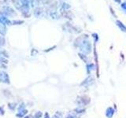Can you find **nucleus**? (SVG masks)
I'll return each instance as SVG.
<instances>
[{"label": "nucleus", "mask_w": 126, "mask_h": 118, "mask_svg": "<svg viewBox=\"0 0 126 118\" xmlns=\"http://www.w3.org/2000/svg\"><path fill=\"white\" fill-rule=\"evenodd\" d=\"M3 14L7 17H14L17 15V13L16 11L15 8H13L12 6H10L9 5H4L2 6L1 10H0Z\"/></svg>", "instance_id": "f257e3e1"}, {"label": "nucleus", "mask_w": 126, "mask_h": 118, "mask_svg": "<svg viewBox=\"0 0 126 118\" xmlns=\"http://www.w3.org/2000/svg\"><path fill=\"white\" fill-rule=\"evenodd\" d=\"M0 22L6 25V27L12 25V21H10L9 17L5 16L1 11H0Z\"/></svg>", "instance_id": "f03ea898"}, {"label": "nucleus", "mask_w": 126, "mask_h": 118, "mask_svg": "<svg viewBox=\"0 0 126 118\" xmlns=\"http://www.w3.org/2000/svg\"><path fill=\"white\" fill-rule=\"evenodd\" d=\"M0 82L3 84H10V77L8 76V74L6 72H3V71H1L0 72Z\"/></svg>", "instance_id": "7ed1b4c3"}, {"label": "nucleus", "mask_w": 126, "mask_h": 118, "mask_svg": "<svg viewBox=\"0 0 126 118\" xmlns=\"http://www.w3.org/2000/svg\"><path fill=\"white\" fill-rule=\"evenodd\" d=\"M43 13H44L43 9L42 8V7H40V6H37V7H36V8H34V10H33V14L36 17H42Z\"/></svg>", "instance_id": "20e7f679"}, {"label": "nucleus", "mask_w": 126, "mask_h": 118, "mask_svg": "<svg viewBox=\"0 0 126 118\" xmlns=\"http://www.w3.org/2000/svg\"><path fill=\"white\" fill-rule=\"evenodd\" d=\"M11 2L13 3V7L19 11V10L21 8V6H23V2H24V0H10Z\"/></svg>", "instance_id": "39448f33"}, {"label": "nucleus", "mask_w": 126, "mask_h": 118, "mask_svg": "<svg viewBox=\"0 0 126 118\" xmlns=\"http://www.w3.org/2000/svg\"><path fill=\"white\" fill-rule=\"evenodd\" d=\"M8 63V60L6 58H0V69H6L7 65L6 64Z\"/></svg>", "instance_id": "423d86ee"}, {"label": "nucleus", "mask_w": 126, "mask_h": 118, "mask_svg": "<svg viewBox=\"0 0 126 118\" xmlns=\"http://www.w3.org/2000/svg\"><path fill=\"white\" fill-rule=\"evenodd\" d=\"M6 32H7V28H6V26L0 22V35H3V36H5V35L6 34Z\"/></svg>", "instance_id": "0eeeda50"}, {"label": "nucleus", "mask_w": 126, "mask_h": 118, "mask_svg": "<svg viewBox=\"0 0 126 118\" xmlns=\"http://www.w3.org/2000/svg\"><path fill=\"white\" fill-rule=\"evenodd\" d=\"M9 58L8 52L5 51L4 49L0 48V58Z\"/></svg>", "instance_id": "6e6552de"}, {"label": "nucleus", "mask_w": 126, "mask_h": 118, "mask_svg": "<svg viewBox=\"0 0 126 118\" xmlns=\"http://www.w3.org/2000/svg\"><path fill=\"white\" fill-rule=\"evenodd\" d=\"M114 114V110L113 108H111V107H109L107 109H106V117L108 118H112Z\"/></svg>", "instance_id": "1a4fd4ad"}, {"label": "nucleus", "mask_w": 126, "mask_h": 118, "mask_svg": "<svg viewBox=\"0 0 126 118\" xmlns=\"http://www.w3.org/2000/svg\"><path fill=\"white\" fill-rule=\"evenodd\" d=\"M116 24L117 26L120 28V29L122 31V32H126V26L125 25V24L121 22V21H116Z\"/></svg>", "instance_id": "9d476101"}, {"label": "nucleus", "mask_w": 126, "mask_h": 118, "mask_svg": "<svg viewBox=\"0 0 126 118\" xmlns=\"http://www.w3.org/2000/svg\"><path fill=\"white\" fill-rule=\"evenodd\" d=\"M27 113H28V111L26 109L20 110V111H18V113L16 114V117H18V118H22V117H24V115H26Z\"/></svg>", "instance_id": "9b49d317"}, {"label": "nucleus", "mask_w": 126, "mask_h": 118, "mask_svg": "<svg viewBox=\"0 0 126 118\" xmlns=\"http://www.w3.org/2000/svg\"><path fill=\"white\" fill-rule=\"evenodd\" d=\"M24 24L23 20L16 19V20L12 21V25H21V24Z\"/></svg>", "instance_id": "f8f14e48"}, {"label": "nucleus", "mask_w": 126, "mask_h": 118, "mask_svg": "<svg viewBox=\"0 0 126 118\" xmlns=\"http://www.w3.org/2000/svg\"><path fill=\"white\" fill-rule=\"evenodd\" d=\"M6 44V39H5V37L3 36V35H0V47H2V46H4Z\"/></svg>", "instance_id": "ddd939ff"}, {"label": "nucleus", "mask_w": 126, "mask_h": 118, "mask_svg": "<svg viewBox=\"0 0 126 118\" xmlns=\"http://www.w3.org/2000/svg\"><path fill=\"white\" fill-rule=\"evenodd\" d=\"M94 69V66L93 64H90V65H87V73H90L92 72V70Z\"/></svg>", "instance_id": "4468645a"}, {"label": "nucleus", "mask_w": 126, "mask_h": 118, "mask_svg": "<svg viewBox=\"0 0 126 118\" xmlns=\"http://www.w3.org/2000/svg\"><path fill=\"white\" fill-rule=\"evenodd\" d=\"M8 108L10 110H14L16 108V104L15 103H9L8 104Z\"/></svg>", "instance_id": "2eb2a0df"}, {"label": "nucleus", "mask_w": 126, "mask_h": 118, "mask_svg": "<svg viewBox=\"0 0 126 118\" xmlns=\"http://www.w3.org/2000/svg\"><path fill=\"white\" fill-rule=\"evenodd\" d=\"M42 115H43V114H42L41 112H37V113L34 115V118H40V117H42Z\"/></svg>", "instance_id": "dca6fc26"}, {"label": "nucleus", "mask_w": 126, "mask_h": 118, "mask_svg": "<svg viewBox=\"0 0 126 118\" xmlns=\"http://www.w3.org/2000/svg\"><path fill=\"white\" fill-rule=\"evenodd\" d=\"M23 109H25V106H24V103H21L18 107V111H20V110H23Z\"/></svg>", "instance_id": "f3484780"}, {"label": "nucleus", "mask_w": 126, "mask_h": 118, "mask_svg": "<svg viewBox=\"0 0 126 118\" xmlns=\"http://www.w3.org/2000/svg\"><path fill=\"white\" fill-rule=\"evenodd\" d=\"M121 7L125 10V11H126V2L121 3Z\"/></svg>", "instance_id": "a211bd4d"}, {"label": "nucleus", "mask_w": 126, "mask_h": 118, "mask_svg": "<svg viewBox=\"0 0 126 118\" xmlns=\"http://www.w3.org/2000/svg\"><path fill=\"white\" fill-rule=\"evenodd\" d=\"M53 118H62V114L59 113H57L55 114V115L53 117Z\"/></svg>", "instance_id": "6ab92c4d"}, {"label": "nucleus", "mask_w": 126, "mask_h": 118, "mask_svg": "<svg viewBox=\"0 0 126 118\" xmlns=\"http://www.w3.org/2000/svg\"><path fill=\"white\" fill-rule=\"evenodd\" d=\"M5 113V111H4V109H3V107H0V115H3V114Z\"/></svg>", "instance_id": "aec40b11"}, {"label": "nucleus", "mask_w": 126, "mask_h": 118, "mask_svg": "<svg viewBox=\"0 0 126 118\" xmlns=\"http://www.w3.org/2000/svg\"><path fill=\"white\" fill-rule=\"evenodd\" d=\"M66 118H75V117H73V115H68V116H67V117H66Z\"/></svg>", "instance_id": "412c9836"}, {"label": "nucleus", "mask_w": 126, "mask_h": 118, "mask_svg": "<svg viewBox=\"0 0 126 118\" xmlns=\"http://www.w3.org/2000/svg\"><path fill=\"white\" fill-rule=\"evenodd\" d=\"M45 118H50V117H49V115H48L47 113H45Z\"/></svg>", "instance_id": "4be33fe9"}, {"label": "nucleus", "mask_w": 126, "mask_h": 118, "mask_svg": "<svg viewBox=\"0 0 126 118\" xmlns=\"http://www.w3.org/2000/svg\"><path fill=\"white\" fill-rule=\"evenodd\" d=\"M114 1L116 2H117V3H121V0H114Z\"/></svg>", "instance_id": "5701e85b"}, {"label": "nucleus", "mask_w": 126, "mask_h": 118, "mask_svg": "<svg viewBox=\"0 0 126 118\" xmlns=\"http://www.w3.org/2000/svg\"><path fill=\"white\" fill-rule=\"evenodd\" d=\"M24 118H30V117H25Z\"/></svg>", "instance_id": "b1692460"}]
</instances>
